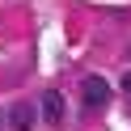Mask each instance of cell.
<instances>
[{"mask_svg": "<svg viewBox=\"0 0 131 131\" xmlns=\"http://www.w3.org/2000/svg\"><path fill=\"white\" fill-rule=\"evenodd\" d=\"M80 97H85L89 110H106V102L114 97V89L106 85L102 76H85V80H80Z\"/></svg>", "mask_w": 131, "mask_h": 131, "instance_id": "obj_1", "label": "cell"}, {"mask_svg": "<svg viewBox=\"0 0 131 131\" xmlns=\"http://www.w3.org/2000/svg\"><path fill=\"white\" fill-rule=\"evenodd\" d=\"M38 106H42V118H47V123H63V97L55 93V89H47Z\"/></svg>", "mask_w": 131, "mask_h": 131, "instance_id": "obj_2", "label": "cell"}, {"mask_svg": "<svg viewBox=\"0 0 131 131\" xmlns=\"http://www.w3.org/2000/svg\"><path fill=\"white\" fill-rule=\"evenodd\" d=\"M9 123H13L17 131H30V127H34V106H26V102L13 106V110H9Z\"/></svg>", "mask_w": 131, "mask_h": 131, "instance_id": "obj_3", "label": "cell"}, {"mask_svg": "<svg viewBox=\"0 0 131 131\" xmlns=\"http://www.w3.org/2000/svg\"><path fill=\"white\" fill-rule=\"evenodd\" d=\"M123 93L131 97V72H127V76H123Z\"/></svg>", "mask_w": 131, "mask_h": 131, "instance_id": "obj_4", "label": "cell"}]
</instances>
